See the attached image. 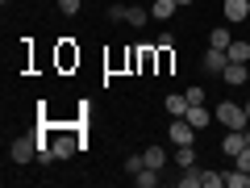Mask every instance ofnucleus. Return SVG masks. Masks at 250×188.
<instances>
[{"label": "nucleus", "mask_w": 250, "mask_h": 188, "mask_svg": "<svg viewBox=\"0 0 250 188\" xmlns=\"http://www.w3.org/2000/svg\"><path fill=\"white\" fill-rule=\"evenodd\" d=\"M213 117L225 125V130H246V125H250V117H246V105H238V100H221Z\"/></svg>", "instance_id": "1"}, {"label": "nucleus", "mask_w": 250, "mask_h": 188, "mask_svg": "<svg viewBox=\"0 0 250 188\" xmlns=\"http://www.w3.org/2000/svg\"><path fill=\"white\" fill-rule=\"evenodd\" d=\"M9 159H13V163L38 159V134H17V138L9 142Z\"/></svg>", "instance_id": "2"}, {"label": "nucleus", "mask_w": 250, "mask_h": 188, "mask_svg": "<svg viewBox=\"0 0 250 188\" xmlns=\"http://www.w3.org/2000/svg\"><path fill=\"white\" fill-rule=\"evenodd\" d=\"M196 134H200V130L188 121V117H171V142H175V146H192Z\"/></svg>", "instance_id": "3"}, {"label": "nucleus", "mask_w": 250, "mask_h": 188, "mask_svg": "<svg viewBox=\"0 0 250 188\" xmlns=\"http://www.w3.org/2000/svg\"><path fill=\"white\" fill-rule=\"evenodd\" d=\"M221 13H225V21H229V25H238V21L250 17V0H225Z\"/></svg>", "instance_id": "4"}, {"label": "nucleus", "mask_w": 250, "mask_h": 188, "mask_svg": "<svg viewBox=\"0 0 250 188\" xmlns=\"http://www.w3.org/2000/svg\"><path fill=\"white\" fill-rule=\"evenodd\" d=\"M225 63H229V54H225V50H217V46H208V50H205V71L221 75V71H225Z\"/></svg>", "instance_id": "5"}, {"label": "nucleus", "mask_w": 250, "mask_h": 188, "mask_svg": "<svg viewBox=\"0 0 250 188\" xmlns=\"http://www.w3.org/2000/svg\"><path fill=\"white\" fill-rule=\"evenodd\" d=\"M163 109H167L171 117H188V109H192V105H188V96H184V92H171V96L163 100Z\"/></svg>", "instance_id": "6"}, {"label": "nucleus", "mask_w": 250, "mask_h": 188, "mask_svg": "<svg viewBox=\"0 0 250 188\" xmlns=\"http://www.w3.org/2000/svg\"><path fill=\"white\" fill-rule=\"evenodd\" d=\"M142 163H146V167H154V171H163V163H167V151H163L159 142H150V146L142 151Z\"/></svg>", "instance_id": "7"}, {"label": "nucleus", "mask_w": 250, "mask_h": 188, "mask_svg": "<svg viewBox=\"0 0 250 188\" xmlns=\"http://www.w3.org/2000/svg\"><path fill=\"white\" fill-rule=\"evenodd\" d=\"M246 67H250V63H225V71H221V80H225V84H233V88H238V84H246Z\"/></svg>", "instance_id": "8"}, {"label": "nucleus", "mask_w": 250, "mask_h": 188, "mask_svg": "<svg viewBox=\"0 0 250 188\" xmlns=\"http://www.w3.org/2000/svg\"><path fill=\"white\" fill-rule=\"evenodd\" d=\"M75 146H83V142H75L71 134H62V138H54V159H71V155H75Z\"/></svg>", "instance_id": "9"}, {"label": "nucleus", "mask_w": 250, "mask_h": 188, "mask_svg": "<svg viewBox=\"0 0 250 188\" xmlns=\"http://www.w3.org/2000/svg\"><path fill=\"white\" fill-rule=\"evenodd\" d=\"M175 9H179L175 0H154V4H150V17H159V21H171V17H175Z\"/></svg>", "instance_id": "10"}, {"label": "nucleus", "mask_w": 250, "mask_h": 188, "mask_svg": "<svg viewBox=\"0 0 250 188\" xmlns=\"http://www.w3.org/2000/svg\"><path fill=\"white\" fill-rule=\"evenodd\" d=\"M175 167H179V171L196 167V151H192V146H175Z\"/></svg>", "instance_id": "11"}, {"label": "nucleus", "mask_w": 250, "mask_h": 188, "mask_svg": "<svg viewBox=\"0 0 250 188\" xmlns=\"http://www.w3.org/2000/svg\"><path fill=\"white\" fill-rule=\"evenodd\" d=\"M208 117H213V113H208L205 105H192V109H188V121L196 125V130H208Z\"/></svg>", "instance_id": "12"}, {"label": "nucleus", "mask_w": 250, "mask_h": 188, "mask_svg": "<svg viewBox=\"0 0 250 188\" xmlns=\"http://www.w3.org/2000/svg\"><path fill=\"white\" fill-rule=\"evenodd\" d=\"M225 188H250V171H242V167L225 171Z\"/></svg>", "instance_id": "13"}, {"label": "nucleus", "mask_w": 250, "mask_h": 188, "mask_svg": "<svg viewBox=\"0 0 250 188\" xmlns=\"http://www.w3.org/2000/svg\"><path fill=\"white\" fill-rule=\"evenodd\" d=\"M229 63H250V42H229Z\"/></svg>", "instance_id": "14"}, {"label": "nucleus", "mask_w": 250, "mask_h": 188, "mask_svg": "<svg viewBox=\"0 0 250 188\" xmlns=\"http://www.w3.org/2000/svg\"><path fill=\"white\" fill-rule=\"evenodd\" d=\"M229 42H233V38H229V29H225V25H217L213 34H208V46H217V50H229Z\"/></svg>", "instance_id": "15"}, {"label": "nucleus", "mask_w": 250, "mask_h": 188, "mask_svg": "<svg viewBox=\"0 0 250 188\" xmlns=\"http://www.w3.org/2000/svg\"><path fill=\"white\" fill-rule=\"evenodd\" d=\"M134 184H138V188H154V184H159V171H154V167H142V171L134 176Z\"/></svg>", "instance_id": "16"}, {"label": "nucleus", "mask_w": 250, "mask_h": 188, "mask_svg": "<svg viewBox=\"0 0 250 188\" xmlns=\"http://www.w3.org/2000/svg\"><path fill=\"white\" fill-rule=\"evenodd\" d=\"M125 21H129V25H138V29H142L146 21H150V9H129V17H125Z\"/></svg>", "instance_id": "17"}, {"label": "nucleus", "mask_w": 250, "mask_h": 188, "mask_svg": "<svg viewBox=\"0 0 250 188\" xmlns=\"http://www.w3.org/2000/svg\"><path fill=\"white\" fill-rule=\"evenodd\" d=\"M205 188H225V171H208L205 167Z\"/></svg>", "instance_id": "18"}, {"label": "nucleus", "mask_w": 250, "mask_h": 188, "mask_svg": "<svg viewBox=\"0 0 250 188\" xmlns=\"http://www.w3.org/2000/svg\"><path fill=\"white\" fill-rule=\"evenodd\" d=\"M184 96H188V105H205V88H196V84L184 88Z\"/></svg>", "instance_id": "19"}, {"label": "nucleus", "mask_w": 250, "mask_h": 188, "mask_svg": "<svg viewBox=\"0 0 250 188\" xmlns=\"http://www.w3.org/2000/svg\"><path fill=\"white\" fill-rule=\"evenodd\" d=\"M142 167H146V163H142V155H129V159H125V171H129V176H138Z\"/></svg>", "instance_id": "20"}, {"label": "nucleus", "mask_w": 250, "mask_h": 188, "mask_svg": "<svg viewBox=\"0 0 250 188\" xmlns=\"http://www.w3.org/2000/svg\"><path fill=\"white\" fill-rule=\"evenodd\" d=\"M129 17V4H113V9H108V21H125Z\"/></svg>", "instance_id": "21"}, {"label": "nucleus", "mask_w": 250, "mask_h": 188, "mask_svg": "<svg viewBox=\"0 0 250 188\" xmlns=\"http://www.w3.org/2000/svg\"><path fill=\"white\" fill-rule=\"evenodd\" d=\"M59 13H67V17H75V13H80V0H59Z\"/></svg>", "instance_id": "22"}, {"label": "nucleus", "mask_w": 250, "mask_h": 188, "mask_svg": "<svg viewBox=\"0 0 250 188\" xmlns=\"http://www.w3.org/2000/svg\"><path fill=\"white\" fill-rule=\"evenodd\" d=\"M175 4H179V9H184V4H192V0H175Z\"/></svg>", "instance_id": "23"}, {"label": "nucleus", "mask_w": 250, "mask_h": 188, "mask_svg": "<svg viewBox=\"0 0 250 188\" xmlns=\"http://www.w3.org/2000/svg\"><path fill=\"white\" fill-rule=\"evenodd\" d=\"M246 142H250V125H246Z\"/></svg>", "instance_id": "24"}, {"label": "nucleus", "mask_w": 250, "mask_h": 188, "mask_svg": "<svg viewBox=\"0 0 250 188\" xmlns=\"http://www.w3.org/2000/svg\"><path fill=\"white\" fill-rule=\"evenodd\" d=\"M246 84H250V67H246Z\"/></svg>", "instance_id": "25"}, {"label": "nucleus", "mask_w": 250, "mask_h": 188, "mask_svg": "<svg viewBox=\"0 0 250 188\" xmlns=\"http://www.w3.org/2000/svg\"><path fill=\"white\" fill-rule=\"evenodd\" d=\"M246 117H250V100H246Z\"/></svg>", "instance_id": "26"}]
</instances>
